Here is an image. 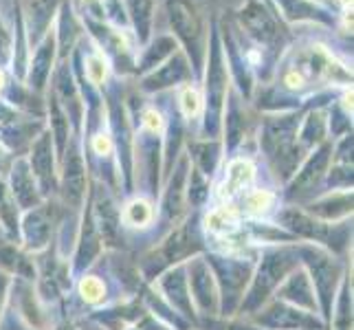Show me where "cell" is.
<instances>
[{
    "label": "cell",
    "mask_w": 354,
    "mask_h": 330,
    "mask_svg": "<svg viewBox=\"0 0 354 330\" xmlns=\"http://www.w3.org/2000/svg\"><path fill=\"white\" fill-rule=\"evenodd\" d=\"M165 7L176 38L187 48V55L192 57L194 68L201 71L203 55H205V29L196 7L187 3V0H167Z\"/></svg>",
    "instance_id": "obj_1"
},
{
    "label": "cell",
    "mask_w": 354,
    "mask_h": 330,
    "mask_svg": "<svg viewBox=\"0 0 354 330\" xmlns=\"http://www.w3.org/2000/svg\"><path fill=\"white\" fill-rule=\"evenodd\" d=\"M240 24L242 29L247 31L255 44H264L275 48L282 40V31H279V22L275 20V16L268 11V7H264L260 0H249L247 5L240 9Z\"/></svg>",
    "instance_id": "obj_2"
},
{
    "label": "cell",
    "mask_w": 354,
    "mask_h": 330,
    "mask_svg": "<svg viewBox=\"0 0 354 330\" xmlns=\"http://www.w3.org/2000/svg\"><path fill=\"white\" fill-rule=\"evenodd\" d=\"M216 31L218 29L214 27V31L209 35V64H207V104H209L214 119L218 115V110H221V102H223L225 89H227L223 46H221V38H218Z\"/></svg>",
    "instance_id": "obj_3"
},
{
    "label": "cell",
    "mask_w": 354,
    "mask_h": 330,
    "mask_svg": "<svg viewBox=\"0 0 354 330\" xmlns=\"http://www.w3.org/2000/svg\"><path fill=\"white\" fill-rule=\"evenodd\" d=\"M275 5L279 9V14H282V18L288 22L313 20V22L333 24V16L328 14L324 7L313 3V0H275Z\"/></svg>",
    "instance_id": "obj_4"
},
{
    "label": "cell",
    "mask_w": 354,
    "mask_h": 330,
    "mask_svg": "<svg viewBox=\"0 0 354 330\" xmlns=\"http://www.w3.org/2000/svg\"><path fill=\"white\" fill-rule=\"evenodd\" d=\"M64 0H29V35L31 42H40L44 35L48 33L51 27V20L55 16L57 7L62 5Z\"/></svg>",
    "instance_id": "obj_5"
},
{
    "label": "cell",
    "mask_w": 354,
    "mask_h": 330,
    "mask_svg": "<svg viewBox=\"0 0 354 330\" xmlns=\"http://www.w3.org/2000/svg\"><path fill=\"white\" fill-rule=\"evenodd\" d=\"M189 75L187 71V59L183 57L180 53H174L172 57L167 59V64L161 66L158 71H154L152 75L145 77V89H165V86H174V84H178L180 80H185Z\"/></svg>",
    "instance_id": "obj_6"
},
{
    "label": "cell",
    "mask_w": 354,
    "mask_h": 330,
    "mask_svg": "<svg viewBox=\"0 0 354 330\" xmlns=\"http://www.w3.org/2000/svg\"><path fill=\"white\" fill-rule=\"evenodd\" d=\"M53 57H55V38H53V33H46L38 46V51H35V55L31 59V66H29L31 86H35V89L44 86L48 73H51Z\"/></svg>",
    "instance_id": "obj_7"
},
{
    "label": "cell",
    "mask_w": 354,
    "mask_h": 330,
    "mask_svg": "<svg viewBox=\"0 0 354 330\" xmlns=\"http://www.w3.org/2000/svg\"><path fill=\"white\" fill-rule=\"evenodd\" d=\"M128 5V18L132 22L137 38L141 44L150 40L152 20H154V0H126Z\"/></svg>",
    "instance_id": "obj_8"
},
{
    "label": "cell",
    "mask_w": 354,
    "mask_h": 330,
    "mask_svg": "<svg viewBox=\"0 0 354 330\" xmlns=\"http://www.w3.org/2000/svg\"><path fill=\"white\" fill-rule=\"evenodd\" d=\"M172 53H176V40L169 38V35H158V38L148 44L145 53L141 57V71H150L154 66H158L165 57H172Z\"/></svg>",
    "instance_id": "obj_9"
},
{
    "label": "cell",
    "mask_w": 354,
    "mask_h": 330,
    "mask_svg": "<svg viewBox=\"0 0 354 330\" xmlns=\"http://www.w3.org/2000/svg\"><path fill=\"white\" fill-rule=\"evenodd\" d=\"M75 40H77V24H75V18H73L71 5L64 0L62 16H59V35H57V44H59V53H62V57H66L73 51Z\"/></svg>",
    "instance_id": "obj_10"
},
{
    "label": "cell",
    "mask_w": 354,
    "mask_h": 330,
    "mask_svg": "<svg viewBox=\"0 0 354 330\" xmlns=\"http://www.w3.org/2000/svg\"><path fill=\"white\" fill-rule=\"evenodd\" d=\"M253 181V165L249 161H234L229 165L227 181H225V194H238Z\"/></svg>",
    "instance_id": "obj_11"
},
{
    "label": "cell",
    "mask_w": 354,
    "mask_h": 330,
    "mask_svg": "<svg viewBox=\"0 0 354 330\" xmlns=\"http://www.w3.org/2000/svg\"><path fill=\"white\" fill-rule=\"evenodd\" d=\"M100 5H102V20L106 18L108 22H113L115 27H128L130 24L124 0H100Z\"/></svg>",
    "instance_id": "obj_12"
},
{
    "label": "cell",
    "mask_w": 354,
    "mask_h": 330,
    "mask_svg": "<svg viewBox=\"0 0 354 330\" xmlns=\"http://www.w3.org/2000/svg\"><path fill=\"white\" fill-rule=\"evenodd\" d=\"M84 66H86V77L91 84H104L106 75H108V62L102 53H91L86 59H84Z\"/></svg>",
    "instance_id": "obj_13"
},
{
    "label": "cell",
    "mask_w": 354,
    "mask_h": 330,
    "mask_svg": "<svg viewBox=\"0 0 354 330\" xmlns=\"http://www.w3.org/2000/svg\"><path fill=\"white\" fill-rule=\"evenodd\" d=\"M126 220L134 227H141V225H148L152 220V210L150 205L145 201H134L128 210H126Z\"/></svg>",
    "instance_id": "obj_14"
},
{
    "label": "cell",
    "mask_w": 354,
    "mask_h": 330,
    "mask_svg": "<svg viewBox=\"0 0 354 330\" xmlns=\"http://www.w3.org/2000/svg\"><path fill=\"white\" fill-rule=\"evenodd\" d=\"M236 225V216L234 212H229V210H218L214 212L209 218H207V227L214 229V231H227Z\"/></svg>",
    "instance_id": "obj_15"
},
{
    "label": "cell",
    "mask_w": 354,
    "mask_h": 330,
    "mask_svg": "<svg viewBox=\"0 0 354 330\" xmlns=\"http://www.w3.org/2000/svg\"><path fill=\"white\" fill-rule=\"evenodd\" d=\"M180 108H183V113H185V117L198 115V110H201V97H198V93L194 91L192 86L183 89V93H180Z\"/></svg>",
    "instance_id": "obj_16"
},
{
    "label": "cell",
    "mask_w": 354,
    "mask_h": 330,
    "mask_svg": "<svg viewBox=\"0 0 354 330\" xmlns=\"http://www.w3.org/2000/svg\"><path fill=\"white\" fill-rule=\"evenodd\" d=\"M82 295L84 300H88V302H100L104 297V286L100 279H95V277H86L82 282Z\"/></svg>",
    "instance_id": "obj_17"
},
{
    "label": "cell",
    "mask_w": 354,
    "mask_h": 330,
    "mask_svg": "<svg viewBox=\"0 0 354 330\" xmlns=\"http://www.w3.org/2000/svg\"><path fill=\"white\" fill-rule=\"evenodd\" d=\"M271 201H273V196H271L268 192H253L251 196H249V201H247L249 212H253V214H262V212L268 210V207H271Z\"/></svg>",
    "instance_id": "obj_18"
},
{
    "label": "cell",
    "mask_w": 354,
    "mask_h": 330,
    "mask_svg": "<svg viewBox=\"0 0 354 330\" xmlns=\"http://www.w3.org/2000/svg\"><path fill=\"white\" fill-rule=\"evenodd\" d=\"M143 124H145V128H148L150 132H158V130L163 128V119H161V115L156 113V110H145Z\"/></svg>",
    "instance_id": "obj_19"
},
{
    "label": "cell",
    "mask_w": 354,
    "mask_h": 330,
    "mask_svg": "<svg viewBox=\"0 0 354 330\" xmlns=\"http://www.w3.org/2000/svg\"><path fill=\"white\" fill-rule=\"evenodd\" d=\"M93 148H95L97 154H102V156L111 154V150H113L111 137H106V134H97V137L93 139Z\"/></svg>",
    "instance_id": "obj_20"
},
{
    "label": "cell",
    "mask_w": 354,
    "mask_h": 330,
    "mask_svg": "<svg viewBox=\"0 0 354 330\" xmlns=\"http://www.w3.org/2000/svg\"><path fill=\"white\" fill-rule=\"evenodd\" d=\"M335 3H337V5H341V7H348V5L352 3V0H335Z\"/></svg>",
    "instance_id": "obj_21"
},
{
    "label": "cell",
    "mask_w": 354,
    "mask_h": 330,
    "mask_svg": "<svg viewBox=\"0 0 354 330\" xmlns=\"http://www.w3.org/2000/svg\"><path fill=\"white\" fill-rule=\"evenodd\" d=\"M3 86H5V73L0 71V89H3Z\"/></svg>",
    "instance_id": "obj_22"
},
{
    "label": "cell",
    "mask_w": 354,
    "mask_h": 330,
    "mask_svg": "<svg viewBox=\"0 0 354 330\" xmlns=\"http://www.w3.org/2000/svg\"><path fill=\"white\" fill-rule=\"evenodd\" d=\"M313 3H315V0H313Z\"/></svg>",
    "instance_id": "obj_23"
}]
</instances>
